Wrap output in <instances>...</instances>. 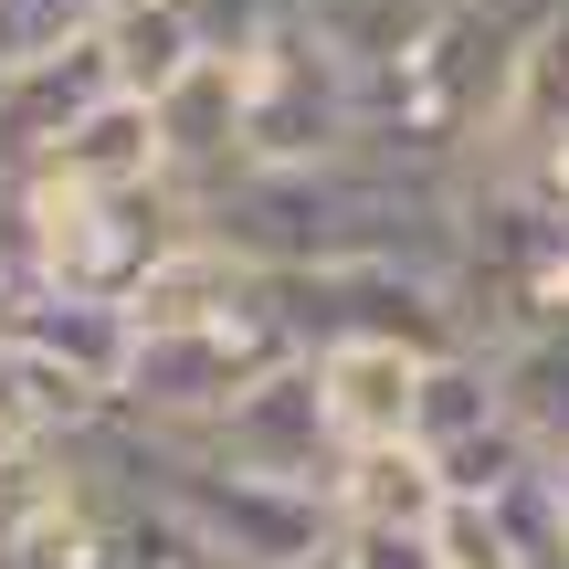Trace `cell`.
Segmentation results:
<instances>
[{
    "label": "cell",
    "instance_id": "1",
    "mask_svg": "<svg viewBox=\"0 0 569 569\" xmlns=\"http://www.w3.org/2000/svg\"><path fill=\"white\" fill-rule=\"evenodd\" d=\"M201 243H222L253 274H338V264H411L453 284V232H465V180L411 169L380 148H348L317 169H243L211 201H190Z\"/></svg>",
    "mask_w": 569,
    "mask_h": 569
},
{
    "label": "cell",
    "instance_id": "2",
    "mask_svg": "<svg viewBox=\"0 0 569 569\" xmlns=\"http://www.w3.org/2000/svg\"><path fill=\"white\" fill-rule=\"evenodd\" d=\"M284 359H306V348H296V327L274 317L264 284H253L232 317H201V327H138V359H127V380H117V422L190 443V432H211L232 401H243V390H264Z\"/></svg>",
    "mask_w": 569,
    "mask_h": 569
},
{
    "label": "cell",
    "instance_id": "3",
    "mask_svg": "<svg viewBox=\"0 0 569 569\" xmlns=\"http://www.w3.org/2000/svg\"><path fill=\"white\" fill-rule=\"evenodd\" d=\"M348 148H369V84L284 0L274 42L243 63V169H317V159H348Z\"/></svg>",
    "mask_w": 569,
    "mask_h": 569
},
{
    "label": "cell",
    "instance_id": "4",
    "mask_svg": "<svg viewBox=\"0 0 569 569\" xmlns=\"http://www.w3.org/2000/svg\"><path fill=\"white\" fill-rule=\"evenodd\" d=\"M32 222H42V284L96 296V306H138V284L201 232L169 180H138V190H32Z\"/></svg>",
    "mask_w": 569,
    "mask_h": 569
},
{
    "label": "cell",
    "instance_id": "5",
    "mask_svg": "<svg viewBox=\"0 0 569 569\" xmlns=\"http://www.w3.org/2000/svg\"><path fill=\"white\" fill-rule=\"evenodd\" d=\"M190 453H211L222 475H253V486H284V496H327L338 486V432H327L317 369L284 359L274 380L243 390L211 432H190Z\"/></svg>",
    "mask_w": 569,
    "mask_h": 569
},
{
    "label": "cell",
    "instance_id": "6",
    "mask_svg": "<svg viewBox=\"0 0 569 569\" xmlns=\"http://www.w3.org/2000/svg\"><path fill=\"white\" fill-rule=\"evenodd\" d=\"M148 127H159V169L180 201H211L222 180H243V63H190L148 106Z\"/></svg>",
    "mask_w": 569,
    "mask_h": 569
},
{
    "label": "cell",
    "instance_id": "7",
    "mask_svg": "<svg viewBox=\"0 0 569 569\" xmlns=\"http://www.w3.org/2000/svg\"><path fill=\"white\" fill-rule=\"evenodd\" d=\"M306 369H317V401H327V432H338V453L411 443V401H422V348L348 338V348H317Z\"/></svg>",
    "mask_w": 569,
    "mask_h": 569
},
{
    "label": "cell",
    "instance_id": "8",
    "mask_svg": "<svg viewBox=\"0 0 569 569\" xmlns=\"http://www.w3.org/2000/svg\"><path fill=\"white\" fill-rule=\"evenodd\" d=\"M106 422H117V401H106L96 380H74L63 359L0 338V432H11L21 453H74V443H96Z\"/></svg>",
    "mask_w": 569,
    "mask_h": 569
},
{
    "label": "cell",
    "instance_id": "9",
    "mask_svg": "<svg viewBox=\"0 0 569 569\" xmlns=\"http://www.w3.org/2000/svg\"><path fill=\"white\" fill-rule=\"evenodd\" d=\"M0 338L63 359L74 380H96L106 401H117L127 359H138V317H127V306H96V296H63V284H32L21 306H0Z\"/></svg>",
    "mask_w": 569,
    "mask_h": 569
},
{
    "label": "cell",
    "instance_id": "10",
    "mask_svg": "<svg viewBox=\"0 0 569 569\" xmlns=\"http://www.w3.org/2000/svg\"><path fill=\"white\" fill-rule=\"evenodd\" d=\"M453 496H443V465L422 443H369V453H338V486H327V517L338 528H432Z\"/></svg>",
    "mask_w": 569,
    "mask_h": 569
},
{
    "label": "cell",
    "instance_id": "11",
    "mask_svg": "<svg viewBox=\"0 0 569 569\" xmlns=\"http://www.w3.org/2000/svg\"><path fill=\"white\" fill-rule=\"evenodd\" d=\"M138 180H169V169H159V127H148V106L106 96L21 190H138Z\"/></svg>",
    "mask_w": 569,
    "mask_h": 569
},
{
    "label": "cell",
    "instance_id": "12",
    "mask_svg": "<svg viewBox=\"0 0 569 569\" xmlns=\"http://www.w3.org/2000/svg\"><path fill=\"white\" fill-rule=\"evenodd\" d=\"M486 432H507V380H496L486 348H443V359H422V401H411V443L443 465V453L486 443Z\"/></svg>",
    "mask_w": 569,
    "mask_h": 569
},
{
    "label": "cell",
    "instance_id": "13",
    "mask_svg": "<svg viewBox=\"0 0 569 569\" xmlns=\"http://www.w3.org/2000/svg\"><path fill=\"white\" fill-rule=\"evenodd\" d=\"M253 284H264L253 264H232L222 243H201V232H190V243L138 284V306H127V317H138V327H201V317H232Z\"/></svg>",
    "mask_w": 569,
    "mask_h": 569
},
{
    "label": "cell",
    "instance_id": "14",
    "mask_svg": "<svg viewBox=\"0 0 569 569\" xmlns=\"http://www.w3.org/2000/svg\"><path fill=\"white\" fill-rule=\"evenodd\" d=\"M96 42H106V74H117L127 106H159L169 84L201 63V53H190V32L169 21V0H117V21H106Z\"/></svg>",
    "mask_w": 569,
    "mask_h": 569
},
{
    "label": "cell",
    "instance_id": "15",
    "mask_svg": "<svg viewBox=\"0 0 569 569\" xmlns=\"http://www.w3.org/2000/svg\"><path fill=\"white\" fill-rule=\"evenodd\" d=\"M117 21V0H0V74H32V63H63Z\"/></svg>",
    "mask_w": 569,
    "mask_h": 569
},
{
    "label": "cell",
    "instance_id": "16",
    "mask_svg": "<svg viewBox=\"0 0 569 569\" xmlns=\"http://www.w3.org/2000/svg\"><path fill=\"white\" fill-rule=\"evenodd\" d=\"M169 21L190 32V53H201V63H253L274 42L284 0H169Z\"/></svg>",
    "mask_w": 569,
    "mask_h": 569
},
{
    "label": "cell",
    "instance_id": "17",
    "mask_svg": "<svg viewBox=\"0 0 569 569\" xmlns=\"http://www.w3.org/2000/svg\"><path fill=\"white\" fill-rule=\"evenodd\" d=\"M338 569H443L432 528H338Z\"/></svg>",
    "mask_w": 569,
    "mask_h": 569
},
{
    "label": "cell",
    "instance_id": "18",
    "mask_svg": "<svg viewBox=\"0 0 569 569\" xmlns=\"http://www.w3.org/2000/svg\"><path fill=\"white\" fill-rule=\"evenodd\" d=\"M549 507H559V538H569V453H549Z\"/></svg>",
    "mask_w": 569,
    "mask_h": 569
},
{
    "label": "cell",
    "instance_id": "19",
    "mask_svg": "<svg viewBox=\"0 0 569 569\" xmlns=\"http://www.w3.org/2000/svg\"><path fill=\"white\" fill-rule=\"evenodd\" d=\"M11 465H21V443H11V432H0V475H11Z\"/></svg>",
    "mask_w": 569,
    "mask_h": 569
},
{
    "label": "cell",
    "instance_id": "20",
    "mask_svg": "<svg viewBox=\"0 0 569 569\" xmlns=\"http://www.w3.org/2000/svg\"><path fill=\"white\" fill-rule=\"evenodd\" d=\"M559 11H569V0H559Z\"/></svg>",
    "mask_w": 569,
    "mask_h": 569
}]
</instances>
